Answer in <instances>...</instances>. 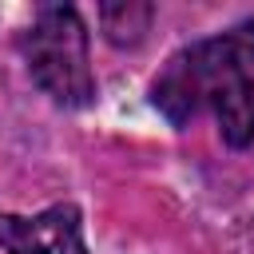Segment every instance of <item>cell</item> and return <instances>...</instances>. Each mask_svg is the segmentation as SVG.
I'll use <instances>...</instances> for the list:
<instances>
[{
    "label": "cell",
    "instance_id": "obj_1",
    "mask_svg": "<svg viewBox=\"0 0 254 254\" xmlns=\"http://www.w3.org/2000/svg\"><path fill=\"white\" fill-rule=\"evenodd\" d=\"M151 95L171 123L206 111L230 147H254V20L175 52Z\"/></svg>",
    "mask_w": 254,
    "mask_h": 254
},
{
    "label": "cell",
    "instance_id": "obj_2",
    "mask_svg": "<svg viewBox=\"0 0 254 254\" xmlns=\"http://www.w3.org/2000/svg\"><path fill=\"white\" fill-rule=\"evenodd\" d=\"M24 60L44 95L64 107H83L95 95V75L87 60V28L75 8L44 4L24 32Z\"/></svg>",
    "mask_w": 254,
    "mask_h": 254
},
{
    "label": "cell",
    "instance_id": "obj_3",
    "mask_svg": "<svg viewBox=\"0 0 254 254\" xmlns=\"http://www.w3.org/2000/svg\"><path fill=\"white\" fill-rule=\"evenodd\" d=\"M0 246L8 254H87L71 202H56L40 214H0Z\"/></svg>",
    "mask_w": 254,
    "mask_h": 254
},
{
    "label": "cell",
    "instance_id": "obj_4",
    "mask_svg": "<svg viewBox=\"0 0 254 254\" xmlns=\"http://www.w3.org/2000/svg\"><path fill=\"white\" fill-rule=\"evenodd\" d=\"M99 20H103V32L111 44H139L147 24H151V8L147 4H103L99 8Z\"/></svg>",
    "mask_w": 254,
    "mask_h": 254
}]
</instances>
